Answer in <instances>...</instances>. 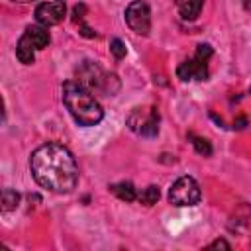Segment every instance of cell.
<instances>
[{"instance_id": "obj_1", "label": "cell", "mask_w": 251, "mask_h": 251, "mask_svg": "<svg viewBox=\"0 0 251 251\" xmlns=\"http://www.w3.org/2000/svg\"><path fill=\"white\" fill-rule=\"evenodd\" d=\"M29 169L35 182L57 194L71 192L78 182V167L73 153L61 143H45L31 153Z\"/></svg>"}, {"instance_id": "obj_2", "label": "cell", "mask_w": 251, "mask_h": 251, "mask_svg": "<svg viewBox=\"0 0 251 251\" xmlns=\"http://www.w3.org/2000/svg\"><path fill=\"white\" fill-rule=\"evenodd\" d=\"M63 102H65L69 114L75 118V122L84 127L96 126L104 118V110L98 104V100L90 94L88 88H84L78 82L67 80L63 84Z\"/></svg>"}, {"instance_id": "obj_3", "label": "cell", "mask_w": 251, "mask_h": 251, "mask_svg": "<svg viewBox=\"0 0 251 251\" xmlns=\"http://www.w3.org/2000/svg\"><path fill=\"white\" fill-rule=\"evenodd\" d=\"M212 47L206 43H200L196 47V53L192 59L178 65L176 75L182 80H206L208 78V61L212 57Z\"/></svg>"}, {"instance_id": "obj_4", "label": "cell", "mask_w": 251, "mask_h": 251, "mask_svg": "<svg viewBox=\"0 0 251 251\" xmlns=\"http://www.w3.org/2000/svg\"><path fill=\"white\" fill-rule=\"evenodd\" d=\"M202 198L200 186L192 176H180L173 182L169 190V202L173 206H196Z\"/></svg>"}, {"instance_id": "obj_5", "label": "cell", "mask_w": 251, "mask_h": 251, "mask_svg": "<svg viewBox=\"0 0 251 251\" xmlns=\"http://www.w3.org/2000/svg\"><path fill=\"white\" fill-rule=\"evenodd\" d=\"M127 126L131 131L143 137H155L159 133V112L157 108H135L127 116Z\"/></svg>"}, {"instance_id": "obj_6", "label": "cell", "mask_w": 251, "mask_h": 251, "mask_svg": "<svg viewBox=\"0 0 251 251\" xmlns=\"http://www.w3.org/2000/svg\"><path fill=\"white\" fill-rule=\"evenodd\" d=\"M112 76L104 75L102 69L98 65H94L92 61H84L82 67L76 71V82L82 84L84 88H94V90H104L108 92V82ZM112 92V90H110Z\"/></svg>"}, {"instance_id": "obj_7", "label": "cell", "mask_w": 251, "mask_h": 251, "mask_svg": "<svg viewBox=\"0 0 251 251\" xmlns=\"http://www.w3.org/2000/svg\"><path fill=\"white\" fill-rule=\"evenodd\" d=\"M126 22L129 25L131 31L139 33V35H147L149 29H151V12H149V6L141 0H135L131 2L127 8H126Z\"/></svg>"}, {"instance_id": "obj_8", "label": "cell", "mask_w": 251, "mask_h": 251, "mask_svg": "<svg viewBox=\"0 0 251 251\" xmlns=\"http://www.w3.org/2000/svg\"><path fill=\"white\" fill-rule=\"evenodd\" d=\"M67 6L63 0H51V2H43L35 8V20L39 22V25H57L63 18H65Z\"/></svg>"}, {"instance_id": "obj_9", "label": "cell", "mask_w": 251, "mask_h": 251, "mask_svg": "<svg viewBox=\"0 0 251 251\" xmlns=\"http://www.w3.org/2000/svg\"><path fill=\"white\" fill-rule=\"evenodd\" d=\"M20 39H24V41H25L29 47H33L35 51L47 47L49 41H51L49 31L45 29V25H29V27H25V31H24V35H22Z\"/></svg>"}, {"instance_id": "obj_10", "label": "cell", "mask_w": 251, "mask_h": 251, "mask_svg": "<svg viewBox=\"0 0 251 251\" xmlns=\"http://www.w3.org/2000/svg\"><path fill=\"white\" fill-rule=\"evenodd\" d=\"M204 0H178V12L184 20H196L202 12Z\"/></svg>"}, {"instance_id": "obj_11", "label": "cell", "mask_w": 251, "mask_h": 251, "mask_svg": "<svg viewBox=\"0 0 251 251\" xmlns=\"http://www.w3.org/2000/svg\"><path fill=\"white\" fill-rule=\"evenodd\" d=\"M110 190L120 198V200H124V202H133L135 198H137V190H135V186L131 184V182H116V184H112L110 186Z\"/></svg>"}, {"instance_id": "obj_12", "label": "cell", "mask_w": 251, "mask_h": 251, "mask_svg": "<svg viewBox=\"0 0 251 251\" xmlns=\"http://www.w3.org/2000/svg\"><path fill=\"white\" fill-rule=\"evenodd\" d=\"M16 57H18L20 63H24V65H31L33 59H35V49L29 47L24 39H20L18 45H16Z\"/></svg>"}, {"instance_id": "obj_13", "label": "cell", "mask_w": 251, "mask_h": 251, "mask_svg": "<svg viewBox=\"0 0 251 251\" xmlns=\"http://www.w3.org/2000/svg\"><path fill=\"white\" fill-rule=\"evenodd\" d=\"M159 196H161L159 186L149 184V186H145V188H143V190L137 194V200H139L141 204H145V206H153V204L159 200Z\"/></svg>"}, {"instance_id": "obj_14", "label": "cell", "mask_w": 251, "mask_h": 251, "mask_svg": "<svg viewBox=\"0 0 251 251\" xmlns=\"http://www.w3.org/2000/svg\"><path fill=\"white\" fill-rule=\"evenodd\" d=\"M18 202H20V194L16 190H12V188H4L2 190V212L16 210Z\"/></svg>"}, {"instance_id": "obj_15", "label": "cell", "mask_w": 251, "mask_h": 251, "mask_svg": "<svg viewBox=\"0 0 251 251\" xmlns=\"http://www.w3.org/2000/svg\"><path fill=\"white\" fill-rule=\"evenodd\" d=\"M190 139H192V145H194L196 153H200V155H204V157L212 155V145H210L208 139H204V137H196V135H192V133H190Z\"/></svg>"}, {"instance_id": "obj_16", "label": "cell", "mask_w": 251, "mask_h": 251, "mask_svg": "<svg viewBox=\"0 0 251 251\" xmlns=\"http://www.w3.org/2000/svg\"><path fill=\"white\" fill-rule=\"evenodd\" d=\"M110 51H112V55L116 59H124L126 57V45H124V41L122 39H112L110 41Z\"/></svg>"}, {"instance_id": "obj_17", "label": "cell", "mask_w": 251, "mask_h": 251, "mask_svg": "<svg viewBox=\"0 0 251 251\" xmlns=\"http://www.w3.org/2000/svg\"><path fill=\"white\" fill-rule=\"evenodd\" d=\"M84 12H86L84 4H78V6H75V10H73V22H78V20H82Z\"/></svg>"}, {"instance_id": "obj_18", "label": "cell", "mask_w": 251, "mask_h": 251, "mask_svg": "<svg viewBox=\"0 0 251 251\" xmlns=\"http://www.w3.org/2000/svg\"><path fill=\"white\" fill-rule=\"evenodd\" d=\"M218 247H224V249H231V245H229L227 241H224V239H218V241H214V243L210 245V249H218Z\"/></svg>"}, {"instance_id": "obj_19", "label": "cell", "mask_w": 251, "mask_h": 251, "mask_svg": "<svg viewBox=\"0 0 251 251\" xmlns=\"http://www.w3.org/2000/svg\"><path fill=\"white\" fill-rule=\"evenodd\" d=\"M235 127H237V129H241V127H245V118H239V120L235 122Z\"/></svg>"}, {"instance_id": "obj_20", "label": "cell", "mask_w": 251, "mask_h": 251, "mask_svg": "<svg viewBox=\"0 0 251 251\" xmlns=\"http://www.w3.org/2000/svg\"><path fill=\"white\" fill-rule=\"evenodd\" d=\"M12 2H18V4H27V2H31V0H12Z\"/></svg>"}, {"instance_id": "obj_21", "label": "cell", "mask_w": 251, "mask_h": 251, "mask_svg": "<svg viewBox=\"0 0 251 251\" xmlns=\"http://www.w3.org/2000/svg\"><path fill=\"white\" fill-rule=\"evenodd\" d=\"M245 8H247V10H251V0H245Z\"/></svg>"}]
</instances>
